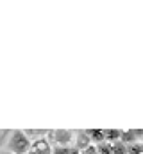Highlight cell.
Returning <instances> with one entry per match:
<instances>
[{"mask_svg":"<svg viewBox=\"0 0 143 154\" xmlns=\"http://www.w3.org/2000/svg\"><path fill=\"white\" fill-rule=\"evenodd\" d=\"M31 149V140L25 136L22 129H14L9 133L5 142V151L9 154H25Z\"/></svg>","mask_w":143,"mask_h":154,"instance_id":"cell-1","label":"cell"},{"mask_svg":"<svg viewBox=\"0 0 143 154\" xmlns=\"http://www.w3.org/2000/svg\"><path fill=\"white\" fill-rule=\"evenodd\" d=\"M73 138H75V133H73V131H68V129L48 131V136H47V140H48L50 143L54 142L52 147H56V145H59V147H70L72 142H73Z\"/></svg>","mask_w":143,"mask_h":154,"instance_id":"cell-2","label":"cell"},{"mask_svg":"<svg viewBox=\"0 0 143 154\" xmlns=\"http://www.w3.org/2000/svg\"><path fill=\"white\" fill-rule=\"evenodd\" d=\"M25 154H52V143L47 138H39L31 142V149Z\"/></svg>","mask_w":143,"mask_h":154,"instance_id":"cell-3","label":"cell"},{"mask_svg":"<svg viewBox=\"0 0 143 154\" xmlns=\"http://www.w3.org/2000/svg\"><path fill=\"white\" fill-rule=\"evenodd\" d=\"M73 142H75V151H81V152L91 145V142H90V136H88V133H86V131H82V133H75V138H73Z\"/></svg>","mask_w":143,"mask_h":154,"instance_id":"cell-4","label":"cell"},{"mask_svg":"<svg viewBox=\"0 0 143 154\" xmlns=\"http://www.w3.org/2000/svg\"><path fill=\"white\" fill-rule=\"evenodd\" d=\"M22 131L25 133V136H27L31 142L39 140V138H47V134H48L47 129H22Z\"/></svg>","mask_w":143,"mask_h":154,"instance_id":"cell-5","label":"cell"},{"mask_svg":"<svg viewBox=\"0 0 143 154\" xmlns=\"http://www.w3.org/2000/svg\"><path fill=\"white\" fill-rule=\"evenodd\" d=\"M104 136H106V142L114 145V142H120V136H122V131L120 129H104Z\"/></svg>","mask_w":143,"mask_h":154,"instance_id":"cell-6","label":"cell"},{"mask_svg":"<svg viewBox=\"0 0 143 154\" xmlns=\"http://www.w3.org/2000/svg\"><path fill=\"white\" fill-rule=\"evenodd\" d=\"M134 134H136L134 131H122L120 142H123V143H127V142H129V143L132 145V143H136V136H134Z\"/></svg>","mask_w":143,"mask_h":154,"instance_id":"cell-7","label":"cell"},{"mask_svg":"<svg viewBox=\"0 0 143 154\" xmlns=\"http://www.w3.org/2000/svg\"><path fill=\"white\" fill-rule=\"evenodd\" d=\"M95 149H97V154H113V145L107 143V142H102V143L95 145Z\"/></svg>","mask_w":143,"mask_h":154,"instance_id":"cell-8","label":"cell"},{"mask_svg":"<svg viewBox=\"0 0 143 154\" xmlns=\"http://www.w3.org/2000/svg\"><path fill=\"white\" fill-rule=\"evenodd\" d=\"M72 147H59V145H56V147H52V154H72Z\"/></svg>","mask_w":143,"mask_h":154,"instance_id":"cell-9","label":"cell"},{"mask_svg":"<svg viewBox=\"0 0 143 154\" xmlns=\"http://www.w3.org/2000/svg\"><path fill=\"white\" fill-rule=\"evenodd\" d=\"M113 154H129L125 145H113Z\"/></svg>","mask_w":143,"mask_h":154,"instance_id":"cell-10","label":"cell"},{"mask_svg":"<svg viewBox=\"0 0 143 154\" xmlns=\"http://www.w3.org/2000/svg\"><path fill=\"white\" fill-rule=\"evenodd\" d=\"M9 133H11V131H0V147H2V145L5 147V142H7Z\"/></svg>","mask_w":143,"mask_h":154,"instance_id":"cell-11","label":"cell"},{"mask_svg":"<svg viewBox=\"0 0 143 154\" xmlns=\"http://www.w3.org/2000/svg\"><path fill=\"white\" fill-rule=\"evenodd\" d=\"M72 154H82V152H81V151H75V149H73V151H72Z\"/></svg>","mask_w":143,"mask_h":154,"instance_id":"cell-12","label":"cell"},{"mask_svg":"<svg viewBox=\"0 0 143 154\" xmlns=\"http://www.w3.org/2000/svg\"><path fill=\"white\" fill-rule=\"evenodd\" d=\"M0 154H9V152H0Z\"/></svg>","mask_w":143,"mask_h":154,"instance_id":"cell-13","label":"cell"}]
</instances>
